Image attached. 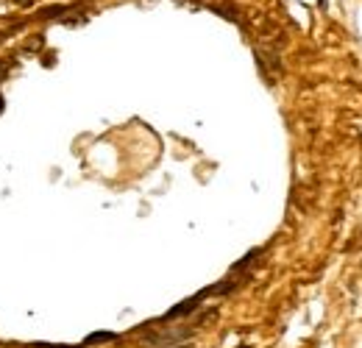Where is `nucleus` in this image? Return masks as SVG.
Masks as SVG:
<instances>
[{
    "mask_svg": "<svg viewBox=\"0 0 362 348\" xmlns=\"http://www.w3.org/2000/svg\"><path fill=\"white\" fill-rule=\"evenodd\" d=\"M6 112V98H3V92H0V115Z\"/></svg>",
    "mask_w": 362,
    "mask_h": 348,
    "instance_id": "1",
    "label": "nucleus"
},
{
    "mask_svg": "<svg viewBox=\"0 0 362 348\" xmlns=\"http://www.w3.org/2000/svg\"><path fill=\"white\" fill-rule=\"evenodd\" d=\"M181 348H195V346H181Z\"/></svg>",
    "mask_w": 362,
    "mask_h": 348,
    "instance_id": "2",
    "label": "nucleus"
}]
</instances>
